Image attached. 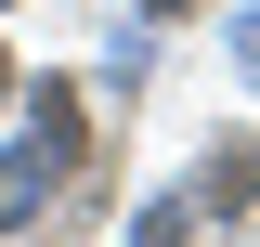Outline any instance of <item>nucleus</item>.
I'll use <instances>...</instances> for the list:
<instances>
[{
  "instance_id": "obj_1",
  "label": "nucleus",
  "mask_w": 260,
  "mask_h": 247,
  "mask_svg": "<svg viewBox=\"0 0 260 247\" xmlns=\"http://www.w3.org/2000/svg\"><path fill=\"white\" fill-rule=\"evenodd\" d=\"M195 195H208V208H260V143H234V156H221Z\"/></svg>"
},
{
  "instance_id": "obj_2",
  "label": "nucleus",
  "mask_w": 260,
  "mask_h": 247,
  "mask_svg": "<svg viewBox=\"0 0 260 247\" xmlns=\"http://www.w3.org/2000/svg\"><path fill=\"white\" fill-rule=\"evenodd\" d=\"M156 13H195V0H156Z\"/></svg>"
},
{
  "instance_id": "obj_3",
  "label": "nucleus",
  "mask_w": 260,
  "mask_h": 247,
  "mask_svg": "<svg viewBox=\"0 0 260 247\" xmlns=\"http://www.w3.org/2000/svg\"><path fill=\"white\" fill-rule=\"evenodd\" d=\"M0 91H13V65H0Z\"/></svg>"
}]
</instances>
